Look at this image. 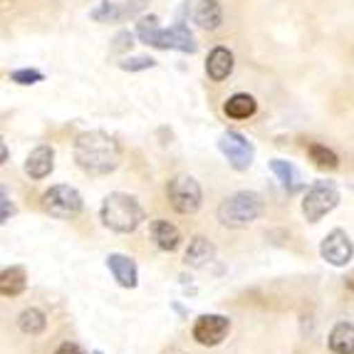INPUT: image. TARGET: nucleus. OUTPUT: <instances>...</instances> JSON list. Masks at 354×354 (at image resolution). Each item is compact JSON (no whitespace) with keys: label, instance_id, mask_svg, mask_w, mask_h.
I'll list each match as a JSON object with an SVG mask.
<instances>
[{"label":"nucleus","instance_id":"20","mask_svg":"<svg viewBox=\"0 0 354 354\" xmlns=\"http://www.w3.org/2000/svg\"><path fill=\"white\" fill-rule=\"evenodd\" d=\"M225 114H228L230 119H248L255 114V109H258V104H255V100L250 95H245V92H238V95H233L228 102H225Z\"/></svg>","mask_w":354,"mask_h":354},{"label":"nucleus","instance_id":"2","mask_svg":"<svg viewBox=\"0 0 354 354\" xmlns=\"http://www.w3.org/2000/svg\"><path fill=\"white\" fill-rule=\"evenodd\" d=\"M136 35L139 40L151 45V48L159 50H181V53H196L198 45H196L191 30L183 23H176L174 28L161 30L159 28V18L156 15H147V18L139 20L136 25Z\"/></svg>","mask_w":354,"mask_h":354},{"label":"nucleus","instance_id":"15","mask_svg":"<svg viewBox=\"0 0 354 354\" xmlns=\"http://www.w3.org/2000/svg\"><path fill=\"white\" fill-rule=\"evenodd\" d=\"M213 255H216V245H213L208 238L196 236L194 241L189 243V250H186V266L206 268L213 260Z\"/></svg>","mask_w":354,"mask_h":354},{"label":"nucleus","instance_id":"11","mask_svg":"<svg viewBox=\"0 0 354 354\" xmlns=\"http://www.w3.org/2000/svg\"><path fill=\"white\" fill-rule=\"evenodd\" d=\"M55 169V151L53 147H37L28 153V161H25V174L30 178H45L50 176Z\"/></svg>","mask_w":354,"mask_h":354},{"label":"nucleus","instance_id":"3","mask_svg":"<svg viewBox=\"0 0 354 354\" xmlns=\"http://www.w3.org/2000/svg\"><path fill=\"white\" fill-rule=\"evenodd\" d=\"M100 216H102V223L109 230H114V233H131V230H136L142 225L144 208L134 196L114 191V194H109L104 198Z\"/></svg>","mask_w":354,"mask_h":354},{"label":"nucleus","instance_id":"26","mask_svg":"<svg viewBox=\"0 0 354 354\" xmlns=\"http://www.w3.org/2000/svg\"><path fill=\"white\" fill-rule=\"evenodd\" d=\"M134 45V35H131L129 30H122L117 37H114V53H124Z\"/></svg>","mask_w":354,"mask_h":354},{"label":"nucleus","instance_id":"28","mask_svg":"<svg viewBox=\"0 0 354 354\" xmlns=\"http://www.w3.org/2000/svg\"><path fill=\"white\" fill-rule=\"evenodd\" d=\"M55 354H82V349L77 347L75 342H62V344L57 347V352H55Z\"/></svg>","mask_w":354,"mask_h":354},{"label":"nucleus","instance_id":"29","mask_svg":"<svg viewBox=\"0 0 354 354\" xmlns=\"http://www.w3.org/2000/svg\"><path fill=\"white\" fill-rule=\"evenodd\" d=\"M344 285H347V290H352V292H354V270L349 272L347 278H344Z\"/></svg>","mask_w":354,"mask_h":354},{"label":"nucleus","instance_id":"18","mask_svg":"<svg viewBox=\"0 0 354 354\" xmlns=\"http://www.w3.org/2000/svg\"><path fill=\"white\" fill-rule=\"evenodd\" d=\"M194 20L201 28L206 30H216L221 23H223V10L216 0H201L198 6H196V12H194Z\"/></svg>","mask_w":354,"mask_h":354},{"label":"nucleus","instance_id":"14","mask_svg":"<svg viewBox=\"0 0 354 354\" xmlns=\"http://www.w3.org/2000/svg\"><path fill=\"white\" fill-rule=\"evenodd\" d=\"M233 72V53L228 48H213L206 59V75L213 82H223Z\"/></svg>","mask_w":354,"mask_h":354},{"label":"nucleus","instance_id":"5","mask_svg":"<svg viewBox=\"0 0 354 354\" xmlns=\"http://www.w3.org/2000/svg\"><path fill=\"white\" fill-rule=\"evenodd\" d=\"M166 196H169V203H171L174 211L183 213V216L196 213L203 201L201 186L189 174H178V176H174L171 181L166 183Z\"/></svg>","mask_w":354,"mask_h":354},{"label":"nucleus","instance_id":"23","mask_svg":"<svg viewBox=\"0 0 354 354\" xmlns=\"http://www.w3.org/2000/svg\"><path fill=\"white\" fill-rule=\"evenodd\" d=\"M89 18L97 20V23H112V20L122 18V10L117 8V3H109V0H102L95 10L89 12Z\"/></svg>","mask_w":354,"mask_h":354},{"label":"nucleus","instance_id":"22","mask_svg":"<svg viewBox=\"0 0 354 354\" xmlns=\"http://www.w3.org/2000/svg\"><path fill=\"white\" fill-rule=\"evenodd\" d=\"M307 156L310 161H315V166L319 169H337L339 166V156L332 149H327L325 144H310L307 147Z\"/></svg>","mask_w":354,"mask_h":354},{"label":"nucleus","instance_id":"19","mask_svg":"<svg viewBox=\"0 0 354 354\" xmlns=\"http://www.w3.org/2000/svg\"><path fill=\"white\" fill-rule=\"evenodd\" d=\"M270 169H272V174L278 176V181L283 183L285 189L290 191V194H295L297 189L302 186V176H300V171H297L295 166L290 164V161H283V159H272L270 161Z\"/></svg>","mask_w":354,"mask_h":354},{"label":"nucleus","instance_id":"7","mask_svg":"<svg viewBox=\"0 0 354 354\" xmlns=\"http://www.w3.org/2000/svg\"><path fill=\"white\" fill-rule=\"evenodd\" d=\"M82 196L80 191L65 186V183H57L53 189H48L42 194V208L55 216V218H75L82 213Z\"/></svg>","mask_w":354,"mask_h":354},{"label":"nucleus","instance_id":"24","mask_svg":"<svg viewBox=\"0 0 354 354\" xmlns=\"http://www.w3.org/2000/svg\"><path fill=\"white\" fill-rule=\"evenodd\" d=\"M42 72L40 70H15L10 72V80L18 84H35V82H42Z\"/></svg>","mask_w":354,"mask_h":354},{"label":"nucleus","instance_id":"10","mask_svg":"<svg viewBox=\"0 0 354 354\" xmlns=\"http://www.w3.org/2000/svg\"><path fill=\"white\" fill-rule=\"evenodd\" d=\"M319 255L335 268H342L347 266L349 260L354 255V245H352V238L344 233V230L335 228L332 233H327L322 245H319Z\"/></svg>","mask_w":354,"mask_h":354},{"label":"nucleus","instance_id":"21","mask_svg":"<svg viewBox=\"0 0 354 354\" xmlns=\"http://www.w3.org/2000/svg\"><path fill=\"white\" fill-rule=\"evenodd\" d=\"M18 327L25 332V335L37 337V335H42V332H45V327H48V317H45V313H42V310H37V307H28V310H23V313H20Z\"/></svg>","mask_w":354,"mask_h":354},{"label":"nucleus","instance_id":"9","mask_svg":"<svg viewBox=\"0 0 354 354\" xmlns=\"http://www.w3.org/2000/svg\"><path fill=\"white\" fill-rule=\"evenodd\" d=\"M230 319L223 315H201L194 322V339L203 347H216L228 337Z\"/></svg>","mask_w":354,"mask_h":354},{"label":"nucleus","instance_id":"17","mask_svg":"<svg viewBox=\"0 0 354 354\" xmlns=\"http://www.w3.org/2000/svg\"><path fill=\"white\" fill-rule=\"evenodd\" d=\"M330 349L335 354H354V325L352 322H339L330 332Z\"/></svg>","mask_w":354,"mask_h":354},{"label":"nucleus","instance_id":"6","mask_svg":"<svg viewBox=\"0 0 354 354\" xmlns=\"http://www.w3.org/2000/svg\"><path fill=\"white\" fill-rule=\"evenodd\" d=\"M339 203V191L332 181H315L302 198V213L310 223H317Z\"/></svg>","mask_w":354,"mask_h":354},{"label":"nucleus","instance_id":"4","mask_svg":"<svg viewBox=\"0 0 354 354\" xmlns=\"http://www.w3.org/2000/svg\"><path fill=\"white\" fill-rule=\"evenodd\" d=\"M263 213V198L255 191H236L218 206V221L225 228H245Z\"/></svg>","mask_w":354,"mask_h":354},{"label":"nucleus","instance_id":"1","mask_svg":"<svg viewBox=\"0 0 354 354\" xmlns=\"http://www.w3.org/2000/svg\"><path fill=\"white\" fill-rule=\"evenodd\" d=\"M72 156L84 174L104 176V174H112L119 166L122 149H119L117 139L104 134V131H84L75 139Z\"/></svg>","mask_w":354,"mask_h":354},{"label":"nucleus","instance_id":"13","mask_svg":"<svg viewBox=\"0 0 354 354\" xmlns=\"http://www.w3.org/2000/svg\"><path fill=\"white\" fill-rule=\"evenodd\" d=\"M151 238L161 250H166V253H174V250H178V245H181V241H183L176 225H171L169 221H164V218L151 221Z\"/></svg>","mask_w":354,"mask_h":354},{"label":"nucleus","instance_id":"16","mask_svg":"<svg viewBox=\"0 0 354 354\" xmlns=\"http://www.w3.org/2000/svg\"><path fill=\"white\" fill-rule=\"evenodd\" d=\"M28 288V275L20 266L6 268L0 272V292L6 297H18L20 292H25Z\"/></svg>","mask_w":354,"mask_h":354},{"label":"nucleus","instance_id":"25","mask_svg":"<svg viewBox=\"0 0 354 354\" xmlns=\"http://www.w3.org/2000/svg\"><path fill=\"white\" fill-rule=\"evenodd\" d=\"M156 65L151 57H131V59H124V62H119V67L127 72H142V70H151Z\"/></svg>","mask_w":354,"mask_h":354},{"label":"nucleus","instance_id":"27","mask_svg":"<svg viewBox=\"0 0 354 354\" xmlns=\"http://www.w3.org/2000/svg\"><path fill=\"white\" fill-rule=\"evenodd\" d=\"M10 216H12V203H10V198H8V194H6V189H3V223H8L10 221Z\"/></svg>","mask_w":354,"mask_h":354},{"label":"nucleus","instance_id":"12","mask_svg":"<svg viewBox=\"0 0 354 354\" xmlns=\"http://www.w3.org/2000/svg\"><path fill=\"white\" fill-rule=\"evenodd\" d=\"M106 268H109V272H112L114 280H117L122 288H136V283H139L136 263L131 258H127V255L112 253L106 258Z\"/></svg>","mask_w":354,"mask_h":354},{"label":"nucleus","instance_id":"30","mask_svg":"<svg viewBox=\"0 0 354 354\" xmlns=\"http://www.w3.org/2000/svg\"><path fill=\"white\" fill-rule=\"evenodd\" d=\"M92 354H102V352H92Z\"/></svg>","mask_w":354,"mask_h":354},{"label":"nucleus","instance_id":"8","mask_svg":"<svg viewBox=\"0 0 354 354\" xmlns=\"http://www.w3.org/2000/svg\"><path fill=\"white\" fill-rule=\"evenodd\" d=\"M218 149L236 171H248L250 164H253V156H255L253 144L243 134H238V131H223L218 139Z\"/></svg>","mask_w":354,"mask_h":354}]
</instances>
